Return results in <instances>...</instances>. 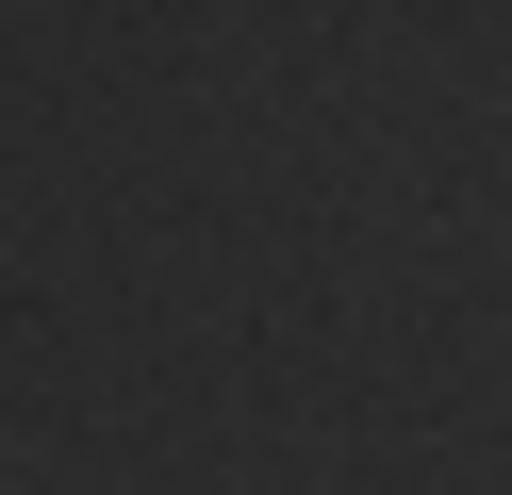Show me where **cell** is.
Here are the masks:
<instances>
[]
</instances>
